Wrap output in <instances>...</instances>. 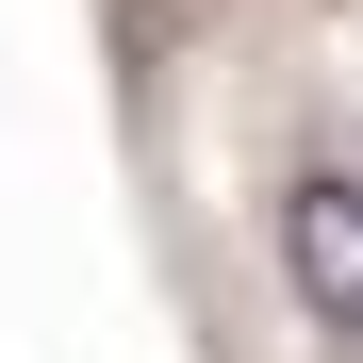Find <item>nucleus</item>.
Masks as SVG:
<instances>
[{"label": "nucleus", "mask_w": 363, "mask_h": 363, "mask_svg": "<svg viewBox=\"0 0 363 363\" xmlns=\"http://www.w3.org/2000/svg\"><path fill=\"white\" fill-rule=\"evenodd\" d=\"M281 281L330 347H363V165H297L281 182Z\"/></svg>", "instance_id": "f257e3e1"}]
</instances>
